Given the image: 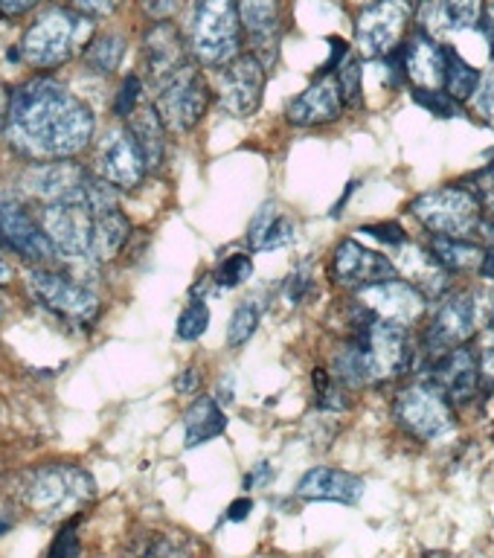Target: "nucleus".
I'll return each mask as SVG.
<instances>
[{"instance_id": "f257e3e1", "label": "nucleus", "mask_w": 494, "mask_h": 558, "mask_svg": "<svg viewBox=\"0 0 494 558\" xmlns=\"http://www.w3.org/2000/svg\"><path fill=\"white\" fill-rule=\"evenodd\" d=\"M9 146L29 160H68L94 137V113L50 76H35L9 99Z\"/></svg>"}, {"instance_id": "f03ea898", "label": "nucleus", "mask_w": 494, "mask_h": 558, "mask_svg": "<svg viewBox=\"0 0 494 558\" xmlns=\"http://www.w3.org/2000/svg\"><path fill=\"white\" fill-rule=\"evenodd\" d=\"M364 326H358V335L340 349L335 357V369L344 384L361 387L375 384L393 375H401L410 366V343L408 331L399 323L378 320L366 314Z\"/></svg>"}, {"instance_id": "7ed1b4c3", "label": "nucleus", "mask_w": 494, "mask_h": 558, "mask_svg": "<svg viewBox=\"0 0 494 558\" xmlns=\"http://www.w3.org/2000/svg\"><path fill=\"white\" fill-rule=\"evenodd\" d=\"M94 41V21L76 9H47L44 15L35 17L21 38L12 56L24 59L29 68H59L73 56L87 50V44Z\"/></svg>"}, {"instance_id": "20e7f679", "label": "nucleus", "mask_w": 494, "mask_h": 558, "mask_svg": "<svg viewBox=\"0 0 494 558\" xmlns=\"http://www.w3.org/2000/svg\"><path fill=\"white\" fill-rule=\"evenodd\" d=\"M94 497V480L76 465H47L33 471L24 483L26 509L44 523H59L82 512Z\"/></svg>"}, {"instance_id": "39448f33", "label": "nucleus", "mask_w": 494, "mask_h": 558, "mask_svg": "<svg viewBox=\"0 0 494 558\" xmlns=\"http://www.w3.org/2000/svg\"><path fill=\"white\" fill-rule=\"evenodd\" d=\"M242 21L236 0H195L190 15V52L209 68H225L239 56Z\"/></svg>"}, {"instance_id": "423d86ee", "label": "nucleus", "mask_w": 494, "mask_h": 558, "mask_svg": "<svg viewBox=\"0 0 494 558\" xmlns=\"http://www.w3.org/2000/svg\"><path fill=\"white\" fill-rule=\"evenodd\" d=\"M413 216L436 235L471 239L483 227V209L469 186H443L413 201Z\"/></svg>"}, {"instance_id": "0eeeda50", "label": "nucleus", "mask_w": 494, "mask_h": 558, "mask_svg": "<svg viewBox=\"0 0 494 558\" xmlns=\"http://www.w3.org/2000/svg\"><path fill=\"white\" fill-rule=\"evenodd\" d=\"M152 90H155V102L152 105H155L157 117H160L166 131L183 134V131L195 129L201 117L207 113V82H204V76H201L192 61L183 64L181 70H174L172 76L164 78Z\"/></svg>"}, {"instance_id": "6e6552de", "label": "nucleus", "mask_w": 494, "mask_h": 558, "mask_svg": "<svg viewBox=\"0 0 494 558\" xmlns=\"http://www.w3.org/2000/svg\"><path fill=\"white\" fill-rule=\"evenodd\" d=\"M26 286H29L35 303H41L44 308H50L52 314H59L64 320L91 326L99 317V300H96L94 291H87L82 282L64 277V274L44 268L33 270Z\"/></svg>"}, {"instance_id": "1a4fd4ad", "label": "nucleus", "mask_w": 494, "mask_h": 558, "mask_svg": "<svg viewBox=\"0 0 494 558\" xmlns=\"http://www.w3.org/2000/svg\"><path fill=\"white\" fill-rule=\"evenodd\" d=\"M94 186V174L68 160L38 163L24 174V190L41 204H87L91 207Z\"/></svg>"}, {"instance_id": "9d476101", "label": "nucleus", "mask_w": 494, "mask_h": 558, "mask_svg": "<svg viewBox=\"0 0 494 558\" xmlns=\"http://www.w3.org/2000/svg\"><path fill=\"white\" fill-rule=\"evenodd\" d=\"M94 216L87 204H44L41 227L56 256L94 259Z\"/></svg>"}, {"instance_id": "9b49d317", "label": "nucleus", "mask_w": 494, "mask_h": 558, "mask_svg": "<svg viewBox=\"0 0 494 558\" xmlns=\"http://www.w3.org/2000/svg\"><path fill=\"white\" fill-rule=\"evenodd\" d=\"M480 303L478 296L469 291H457V294L445 296L439 308H436L434 320L427 326L425 335V349L431 357L445 355L448 349L462 347L466 340L478 331L480 326Z\"/></svg>"}, {"instance_id": "f8f14e48", "label": "nucleus", "mask_w": 494, "mask_h": 558, "mask_svg": "<svg viewBox=\"0 0 494 558\" xmlns=\"http://www.w3.org/2000/svg\"><path fill=\"white\" fill-rule=\"evenodd\" d=\"M146 157L140 151L129 125H113L96 151V174L111 183L113 190H134L146 178Z\"/></svg>"}, {"instance_id": "ddd939ff", "label": "nucleus", "mask_w": 494, "mask_h": 558, "mask_svg": "<svg viewBox=\"0 0 494 558\" xmlns=\"http://www.w3.org/2000/svg\"><path fill=\"white\" fill-rule=\"evenodd\" d=\"M396 416H399V422L408 427L410 434L425 439V442L448 434L454 427L451 404L431 384H417V387H408L405 392H399Z\"/></svg>"}, {"instance_id": "4468645a", "label": "nucleus", "mask_w": 494, "mask_h": 558, "mask_svg": "<svg viewBox=\"0 0 494 558\" xmlns=\"http://www.w3.org/2000/svg\"><path fill=\"white\" fill-rule=\"evenodd\" d=\"M408 17L410 7L405 0H378L373 7H366L356 24L358 47L366 59H382L396 50L401 33L408 26Z\"/></svg>"}, {"instance_id": "2eb2a0df", "label": "nucleus", "mask_w": 494, "mask_h": 558, "mask_svg": "<svg viewBox=\"0 0 494 558\" xmlns=\"http://www.w3.org/2000/svg\"><path fill=\"white\" fill-rule=\"evenodd\" d=\"M265 94V64L256 56H236L218 73V96L233 117L260 111Z\"/></svg>"}, {"instance_id": "dca6fc26", "label": "nucleus", "mask_w": 494, "mask_h": 558, "mask_svg": "<svg viewBox=\"0 0 494 558\" xmlns=\"http://www.w3.org/2000/svg\"><path fill=\"white\" fill-rule=\"evenodd\" d=\"M358 303L366 314H373L378 320L399 323V326L417 323L425 312V294L401 279H384L375 286H364L358 294Z\"/></svg>"}, {"instance_id": "f3484780", "label": "nucleus", "mask_w": 494, "mask_h": 558, "mask_svg": "<svg viewBox=\"0 0 494 558\" xmlns=\"http://www.w3.org/2000/svg\"><path fill=\"white\" fill-rule=\"evenodd\" d=\"M480 378H483L480 357L471 349L454 347L445 355L434 357L431 387L443 392L448 404H466V401L474 399Z\"/></svg>"}, {"instance_id": "a211bd4d", "label": "nucleus", "mask_w": 494, "mask_h": 558, "mask_svg": "<svg viewBox=\"0 0 494 558\" xmlns=\"http://www.w3.org/2000/svg\"><path fill=\"white\" fill-rule=\"evenodd\" d=\"M0 235L29 262H50L56 256L41 221H35L15 201H0Z\"/></svg>"}, {"instance_id": "6ab92c4d", "label": "nucleus", "mask_w": 494, "mask_h": 558, "mask_svg": "<svg viewBox=\"0 0 494 558\" xmlns=\"http://www.w3.org/2000/svg\"><path fill=\"white\" fill-rule=\"evenodd\" d=\"M335 274L344 286L364 288L384 282V279H396L399 268H396V262L382 256V253L370 251L364 244H358L356 239H347L335 251Z\"/></svg>"}, {"instance_id": "aec40b11", "label": "nucleus", "mask_w": 494, "mask_h": 558, "mask_svg": "<svg viewBox=\"0 0 494 558\" xmlns=\"http://www.w3.org/2000/svg\"><path fill=\"white\" fill-rule=\"evenodd\" d=\"M183 64H190V50L183 47L181 33L166 21L152 26L143 38V70H146L148 85H160Z\"/></svg>"}, {"instance_id": "412c9836", "label": "nucleus", "mask_w": 494, "mask_h": 558, "mask_svg": "<svg viewBox=\"0 0 494 558\" xmlns=\"http://www.w3.org/2000/svg\"><path fill=\"white\" fill-rule=\"evenodd\" d=\"M242 29L251 35L256 59L274 64L279 44V0H236Z\"/></svg>"}, {"instance_id": "4be33fe9", "label": "nucleus", "mask_w": 494, "mask_h": 558, "mask_svg": "<svg viewBox=\"0 0 494 558\" xmlns=\"http://www.w3.org/2000/svg\"><path fill=\"white\" fill-rule=\"evenodd\" d=\"M340 105L344 99H340L338 78L323 73L312 87H305L303 94L288 105V120L294 125H323V122L338 120Z\"/></svg>"}, {"instance_id": "5701e85b", "label": "nucleus", "mask_w": 494, "mask_h": 558, "mask_svg": "<svg viewBox=\"0 0 494 558\" xmlns=\"http://www.w3.org/2000/svg\"><path fill=\"white\" fill-rule=\"evenodd\" d=\"M297 495L305 497V500L358 504L364 495V480L340 469H312L297 483Z\"/></svg>"}, {"instance_id": "b1692460", "label": "nucleus", "mask_w": 494, "mask_h": 558, "mask_svg": "<svg viewBox=\"0 0 494 558\" xmlns=\"http://www.w3.org/2000/svg\"><path fill=\"white\" fill-rule=\"evenodd\" d=\"M401 61H405V76L417 87H436L445 82V47L427 35H413L401 47Z\"/></svg>"}, {"instance_id": "393cba45", "label": "nucleus", "mask_w": 494, "mask_h": 558, "mask_svg": "<svg viewBox=\"0 0 494 558\" xmlns=\"http://www.w3.org/2000/svg\"><path fill=\"white\" fill-rule=\"evenodd\" d=\"M248 239H251L253 251H277V247L294 242V221L277 204H265L253 216L251 227H248Z\"/></svg>"}, {"instance_id": "a878e982", "label": "nucleus", "mask_w": 494, "mask_h": 558, "mask_svg": "<svg viewBox=\"0 0 494 558\" xmlns=\"http://www.w3.org/2000/svg\"><path fill=\"white\" fill-rule=\"evenodd\" d=\"M405 247V244H401ZM396 268H401L408 274V282L413 288H419L425 296L443 294L445 286H448V270L439 265L431 251H419V247H405L401 259L396 262Z\"/></svg>"}, {"instance_id": "bb28decb", "label": "nucleus", "mask_w": 494, "mask_h": 558, "mask_svg": "<svg viewBox=\"0 0 494 558\" xmlns=\"http://www.w3.org/2000/svg\"><path fill=\"white\" fill-rule=\"evenodd\" d=\"M129 131L134 134V140H137L140 151H143V157H146V166L148 172L152 169H157L160 166V160H164V122H160V117H157L155 105H148V108H140V111L131 113L129 120Z\"/></svg>"}, {"instance_id": "cd10ccee", "label": "nucleus", "mask_w": 494, "mask_h": 558, "mask_svg": "<svg viewBox=\"0 0 494 558\" xmlns=\"http://www.w3.org/2000/svg\"><path fill=\"white\" fill-rule=\"evenodd\" d=\"M131 225L129 218L122 216L120 207L105 209V213H96L94 216V251L91 256L94 259H113L117 253L122 251V244L129 242Z\"/></svg>"}, {"instance_id": "c85d7f7f", "label": "nucleus", "mask_w": 494, "mask_h": 558, "mask_svg": "<svg viewBox=\"0 0 494 558\" xmlns=\"http://www.w3.org/2000/svg\"><path fill=\"white\" fill-rule=\"evenodd\" d=\"M227 416L225 410L218 408L216 399H198L186 410V448H195V445H204L209 439L225 434Z\"/></svg>"}, {"instance_id": "c756f323", "label": "nucleus", "mask_w": 494, "mask_h": 558, "mask_svg": "<svg viewBox=\"0 0 494 558\" xmlns=\"http://www.w3.org/2000/svg\"><path fill=\"white\" fill-rule=\"evenodd\" d=\"M431 253L445 270H480L483 256H486V251L469 239H451V235H434Z\"/></svg>"}, {"instance_id": "7c9ffc66", "label": "nucleus", "mask_w": 494, "mask_h": 558, "mask_svg": "<svg viewBox=\"0 0 494 558\" xmlns=\"http://www.w3.org/2000/svg\"><path fill=\"white\" fill-rule=\"evenodd\" d=\"M445 87L448 96H454L457 102L469 99L471 94H478L480 87V70H474L469 61H462L460 52H454L451 47H445Z\"/></svg>"}, {"instance_id": "2f4dec72", "label": "nucleus", "mask_w": 494, "mask_h": 558, "mask_svg": "<svg viewBox=\"0 0 494 558\" xmlns=\"http://www.w3.org/2000/svg\"><path fill=\"white\" fill-rule=\"evenodd\" d=\"M122 56H125V41H122L120 35H103V38L87 44L85 50V61L96 73H113V70L120 68Z\"/></svg>"}, {"instance_id": "473e14b6", "label": "nucleus", "mask_w": 494, "mask_h": 558, "mask_svg": "<svg viewBox=\"0 0 494 558\" xmlns=\"http://www.w3.org/2000/svg\"><path fill=\"white\" fill-rule=\"evenodd\" d=\"M436 12L448 29H469L483 15V0H439Z\"/></svg>"}, {"instance_id": "72a5a7b5", "label": "nucleus", "mask_w": 494, "mask_h": 558, "mask_svg": "<svg viewBox=\"0 0 494 558\" xmlns=\"http://www.w3.org/2000/svg\"><path fill=\"white\" fill-rule=\"evenodd\" d=\"M260 326V305L242 303L230 317V329H227V347L239 349L253 338V331Z\"/></svg>"}, {"instance_id": "f704fd0d", "label": "nucleus", "mask_w": 494, "mask_h": 558, "mask_svg": "<svg viewBox=\"0 0 494 558\" xmlns=\"http://www.w3.org/2000/svg\"><path fill=\"white\" fill-rule=\"evenodd\" d=\"M207 326H209L207 303L195 300V303H190L181 312V317H178V329L174 331H178V338L181 340H195L207 331Z\"/></svg>"}, {"instance_id": "c9c22d12", "label": "nucleus", "mask_w": 494, "mask_h": 558, "mask_svg": "<svg viewBox=\"0 0 494 558\" xmlns=\"http://www.w3.org/2000/svg\"><path fill=\"white\" fill-rule=\"evenodd\" d=\"M253 274V262L248 253H233V256H227L216 270V282L221 288H236L242 286L244 279H251Z\"/></svg>"}, {"instance_id": "e433bc0d", "label": "nucleus", "mask_w": 494, "mask_h": 558, "mask_svg": "<svg viewBox=\"0 0 494 558\" xmlns=\"http://www.w3.org/2000/svg\"><path fill=\"white\" fill-rule=\"evenodd\" d=\"M413 96H417V102L422 105L425 111H431L434 117H443V120L457 117V111H460V102H457L454 96L436 90V87H413Z\"/></svg>"}, {"instance_id": "4c0bfd02", "label": "nucleus", "mask_w": 494, "mask_h": 558, "mask_svg": "<svg viewBox=\"0 0 494 558\" xmlns=\"http://www.w3.org/2000/svg\"><path fill=\"white\" fill-rule=\"evenodd\" d=\"M338 90L344 105L349 108H358V105L364 102V90H361V68H358V61H347L344 68H338Z\"/></svg>"}, {"instance_id": "58836bf2", "label": "nucleus", "mask_w": 494, "mask_h": 558, "mask_svg": "<svg viewBox=\"0 0 494 558\" xmlns=\"http://www.w3.org/2000/svg\"><path fill=\"white\" fill-rule=\"evenodd\" d=\"M137 102H140V78L131 76L122 82L113 111H117V117H131V113L137 111Z\"/></svg>"}, {"instance_id": "ea45409f", "label": "nucleus", "mask_w": 494, "mask_h": 558, "mask_svg": "<svg viewBox=\"0 0 494 558\" xmlns=\"http://www.w3.org/2000/svg\"><path fill=\"white\" fill-rule=\"evenodd\" d=\"M70 3L87 17H108L122 7V0H70Z\"/></svg>"}, {"instance_id": "a19ab883", "label": "nucleus", "mask_w": 494, "mask_h": 558, "mask_svg": "<svg viewBox=\"0 0 494 558\" xmlns=\"http://www.w3.org/2000/svg\"><path fill=\"white\" fill-rule=\"evenodd\" d=\"M361 233L373 235V239L390 244V247H401V244L408 242V235H405V230H401L399 225H370L361 227Z\"/></svg>"}, {"instance_id": "79ce46f5", "label": "nucleus", "mask_w": 494, "mask_h": 558, "mask_svg": "<svg viewBox=\"0 0 494 558\" xmlns=\"http://www.w3.org/2000/svg\"><path fill=\"white\" fill-rule=\"evenodd\" d=\"M471 192H474V198L480 201V209L489 213V216H494V166L486 174H480L478 186H471Z\"/></svg>"}, {"instance_id": "37998d69", "label": "nucleus", "mask_w": 494, "mask_h": 558, "mask_svg": "<svg viewBox=\"0 0 494 558\" xmlns=\"http://www.w3.org/2000/svg\"><path fill=\"white\" fill-rule=\"evenodd\" d=\"M478 108L480 113L486 117V122L494 129V70L489 73L486 78H480V87H478Z\"/></svg>"}, {"instance_id": "c03bdc74", "label": "nucleus", "mask_w": 494, "mask_h": 558, "mask_svg": "<svg viewBox=\"0 0 494 558\" xmlns=\"http://www.w3.org/2000/svg\"><path fill=\"white\" fill-rule=\"evenodd\" d=\"M480 373L494 381V326H486L480 340Z\"/></svg>"}, {"instance_id": "a18cd8bd", "label": "nucleus", "mask_w": 494, "mask_h": 558, "mask_svg": "<svg viewBox=\"0 0 494 558\" xmlns=\"http://www.w3.org/2000/svg\"><path fill=\"white\" fill-rule=\"evenodd\" d=\"M143 9H146L148 17H155V21H166V17H172L181 7V0H140Z\"/></svg>"}, {"instance_id": "49530a36", "label": "nucleus", "mask_w": 494, "mask_h": 558, "mask_svg": "<svg viewBox=\"0 0 494 558\" xmlns=\"http://www.w3.org/2000/svg\"><path fill=\"white\" fill-rule=\"evenodd\" d=\"M52 556H76L79 553V544H76V532H73V526H68V530L61 532L59 538H56V544L50 547Z\"/></svg>"}, {"instance_id": "de8ad7c7", "label": "nucleus", "mask_w": 494, "mask_h": 558, "mask_svg": "<svg viewBox=\"0 0 494 558\" xmlns=\"http://www.w3.org/2000/svg\"><path fill=\"white\" fill-rule=\"evenodd\" d=\"M305 291H309V277H305L303 270H300V274H294V277H288V282H286L288 303H294V305L300 303Z\"/></svg>"}, {"instance_id": "09e8293b", "label": "nucleus", "mask_w": 494, "mask_h": 558, "mask_svg": "<svg viewBox=\"0 0 494 558\" xmlns=\"http://www.w3.org/2000/svg\"><path fill=\"white\" fill-rule=\"evenodd\" d=\"M41 0H0V15L3 17H17L29 12L33 7H38Z\"/></svg>"}, {"instance_id": "8fccbe9b", "label": "nucleus", "mask_w": 494, "mask_h": 558, "mask_svg": "<svg viewBox=\"0 0 494 558\" xmlns=\"http://www.w3.org/2000/svg\"><path fill=\"white\" fill-rule=\"evenodd\" d=\"M480 29L486 35L489 47H492V56H494V3L483 7V15H480Z\"/></svg>"}, {"instance_id": "3c124183", "label": "nucleus", "mask_w": 494, "mask_h": 558, "mask_svg": "<svg viewBox=\"0 0 494 558\" xmlns=\"http://www.w3.org/2000/svg\"><path fill=\"white\" fill-rule=\"evenodd\" d=\"M253 504L248 500V497H239V500H233L230 504V509H227V521H244L248 514H251Z\"/></svg>"}, {"instance_id": "603ef678", "label": "nucleus", "mask_w": 494, "mask_h": 558, "mask_svg": "<svg viewBox=\"0 0 494 558\" xmlns=\"http://www.w3.org/2000/svg\"><path fill=\"white\" fill-rule=\"evenodd\" d=\"M195 384H198V373H195V369H186V373L181 375V381H174V387H178V392H192L195 390Z\"/></svg>"}, {"instance_id": "864d4df0", "label": "nucleus", "mask_w": 494, "mask_h": 558, "mask_svg": "<svg viewBox=\"0 0 494 558\" xmlns=\"http://www.w3.org/2000/svg\"><path fill=\"white\" fill-rule=\"evenodd\" d=\"M270 477H274V471H270V469H268V465H265V462H262L260 469L253 471L251 477H244V488H251V486H253V483H256V480H260V483H268V480H270Z\"/></svg>"}, {"instance_id": "5fc2aeb1", "label": "nucleus", "mask_w": 494, "mask_h": 558, "mask_svg": "<svg viewBox=\"0 0 494 558\" xmlns=\"http://www.w3.org/2000/svg\"><path fill=\"white\" fill-rule=\"evenodd\" d=\"M9 99H12V94H9L7 87L0 85V131L7 129V117H9Z\"/></svg>"}, {"instance_id": "6e6d98bb", "label": "nucleus", "mask_w": 494, "mask_h": 558, "mask_svg": "<svg viewBox=\"0 0 494 558\" xmlns=\"http://www.w3.org/2000/svg\"><path fill=\"white\" fill-rule=\"evenodd\" d=\"M9 279H12V268H9L7 262H3V256H0V286H7Z\"/></svg>"}, {"instance_id": "4d7b16f0", "label": "nucleus", "mask_w": 494, "mask_h": 558, "mask_svg": "<svg viewBox=\"0 0 494 558\" xmlns=\"http://www.w3.org/2000/svg\"><path fill=\"white\" fill-rule=\"evenodd\" d=\"M486 227V235H489V247H494V221L492 225H483Z\"/></svg>"}, {"instance_id": "13d9d810", "label": "nucleus", "mask_w": 494, "mask_h": 558, "mask_svg": "<svg viewBox=\"0 0 494 558\" xmlns=\"http://www.w3.org/2000/svg\"><path fill=\"white\" fill-rule=\"evenodd\" d=\"M3 532H7V521H0V535H3Z\"/></svg>"}]
</instances>
